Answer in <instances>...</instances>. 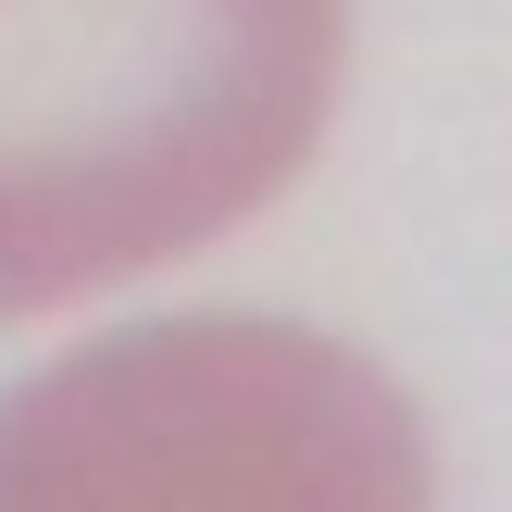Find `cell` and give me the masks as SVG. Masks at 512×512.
<instances>
[{"mask_svg": "<svg viewBox=\"0 0 512 512\" xmlns=\"http://www.w3.org/2000/svg\"><path fill=\"white\" fill-rule=\"evenodd\" d=\"M338 63L350 0H0V325L250 225Z\"/></svg>", "mask_w": 512, "mask_h": 512, "instance_id": "cell-1", "label": "cell"}, {"mask_svg": "<svg viewBox=\"0 0 512 512\" xmlns=\"http://www.w3.org/2000/svg\"><path fill=\"white\" fill-rule=\"evenodd\" d=\"M0 512H425V438L300 325H150L0 400Z\"/></svg>", "mask_w": 512, "mask_h": 512, "instance_id": "cell-2", "label": "cell"}]
</instances>
